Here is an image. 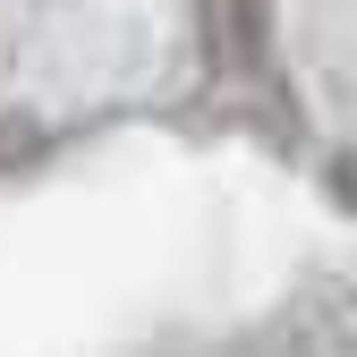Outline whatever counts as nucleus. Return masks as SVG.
Masks as SVG:
<instances>
[]
</instances>
